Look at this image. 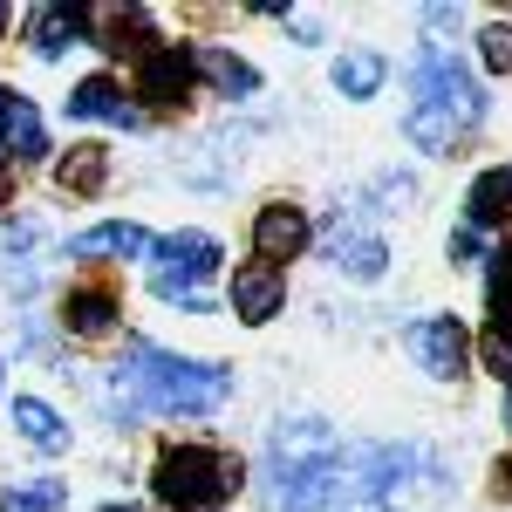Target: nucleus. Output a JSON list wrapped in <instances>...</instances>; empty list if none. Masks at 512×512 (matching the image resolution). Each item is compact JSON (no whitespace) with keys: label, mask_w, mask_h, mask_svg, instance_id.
I'll return each mask as SVG.
<instances>
[{"label":"nucleus","mask_w":512,"mask_h":512,"mask_svg":"<svg viewBox=\"0 0 512 512\" xmlns=\"http://www.w3.org/2000/svg\"><path fill=\"white\" fill-rule=\"evenodd\" d=\"M14 431L28 437L41 458H62V451H69V424H62L41 396H14Z\"/></svg>","instance_id":"obj_15"},{"label":"nucleus","mask_w":512,"mask_h":512,"mask_svg":"<svg viewBox=\"0 0 512 512\" xmlns=\"http://www.w3.org/2000/svg\"><path fill=\"white\" fill-rule=\"evenodd\" d=\"M485 117V96H478L472 69L451 55V48H417L410 62V110H403V137L417 151H451L472 123Z\"/></svg>","instance_id":"obj_2"},{"label":"nucleus","mask_w":512,"mask_h":512,"mask_svg":"<svg viewBox=\"0 0 512 512\" xmlns=\"http://www.w3.org/2000/svg\"><path fill=\"white\" fill-rule=\"evenodd\" d=\"M198 76L219 82V96H253V89H260V69L239 62V55H226V48H198Z\"/></svg>","instance_id":"obj_18"},{"label":"nucleus","mask_w":512,"mask_h":512,"mask_svg":"<svg viewBox=\"0 0 512 512\" xmlns=\"http://www.w3.org/2000/svg\"><path fill=\"white\" fill-rule=\"evenodd\" d=\"M76 260H103V253H117V260H137V253H151V233L144 226H123V219H110V226H89V233H76V246H69Z\"/></svg>","instance_id":"obj_16"},{"label":"nucleus","mask_w":512,"mask_h":512,"mask_svg":"<svg viewBox=\"0 0 512 512\" xmlns=\"http://www.w3.org/2000/svg\"><path fill=\"white\" fill-rule=\"evenodd\" d=\"M82 35H89V14H82V7H35V14H28V41H35L41 62H55V55Z\"/></svg>","instance_id":"obj_14"},{"label":"nucleus","mask_w":512,"mask_h":512,"mask_svg":"<svg viewBox=\"0 0 512 512\" xmlns=\"http://www.w3.org/2000/svg\"><path fill=\"white\" fill-rule=\"evenodd\" d=\"M103 28H110V48H117V55H130V48L151 55V14H144V7H110Z\"/></svg>","instance_id":"obj_22"},{"label":"nucleus","mask_w":512,"mask_h":512,"mask_svg":"<svg viewBox=\"0 0 512 512\" xmlns=\"http://www.w3.org/2000/svg\"><path fill=\"white\" fill-rule=\"evenodd\" d=\"M0 512H69V492H62V478H28V485L0 492Z\"/></svg>","instance_id":"obj_21"},{"label":"nucleus","mask_w":512,"mask_h":512,"mask_svg":"<svg viewBox=\"0 0 512 512\" xmlns=\"http://www.w3.org/2000/svg\"><path fill=\"white\" fill-rule=\"evenodd\" d=\"M103 178H110V158H103L96 144H76L69 158L55 164V185H62V192H103Z\"/></svg>","instance_id":"obj_19"},{"label":"nucleus","mask_w":512,"mask_h":512,"mask_svg":"<svg viewBox=\"0 0 512 512\" xmlns=\"http://www.w3.org/2000/svg\"><path fill=\"white\" fill-rule=\"evenodd\" d=\"M0 158L7 164H41L48 158V130H41L35 103L14 96V89H0Z\"/></svg>","instance_id":"obj_8"},{"label":"nucleus","mask_w":512,"mask_h":512,"mask_svg":"<svg viewBox=\"0 0 512 512\" xmlns=\"http://www.w3.org/2000/svg\"><path fill=\"white\" fill-rule=\"evenodd\" d=\"M117 396L130 410H151V417H212L233 396V369L171 355L158 342H130V355L117 362Z\"/></svg>","instance_id":"obj_1"},{"label":"nucleus","mask_w":512,"mask_h":512,"mask_svg":"<svg viewBox=\"0 0 512 512\" xmlns=\"http://www.w3.org/2000/svg\"><path fill=\"white\" fill-rule=\"evenodd\" d=\"M465 226H478V233L512 226V164H492V171L472 178V192H465Z\"/></svg>","instance_id":"obj_13"},{"label":"nucleus","mask_w":512,"mask_h":512,"mask_svg":"<svg viewBox=\"0 0 512 512\" xmlns=\"http://www.w3.org/2000/svg\"><path fill=\"white\" fill-rule=\"evenodd\" d=\"M151 492L178 512H219L239 492V458L233 451H212V444H164Z\"/></svg>","instance_id":"obj_3"},{"label":"nucleus","mask_w":512,"mask_h":512,"mask_svg":"<svg viewBox=\"0 0 512 512\" xmlns=\"http://www.w3.org/2000/svg\"><path fill=\"white\" fill-rule=\"evenodd\" d=\"M301 246H308V219H301V205H287V198L260 205V219H253V253H260L267 267H280V260H294Z\"/></svg>","instance_id":"obj_10"},{"label":"nucleus","mask_w":512,"mask_h":512,"mask_svg":"<svg viewBox=\"0 0 512 512\" xmlns=\"http://www.w3.org/2000/svg\"><path fill=\"white\" fill-rule=\"evenodd\" d=\"M478 239H485L478 226H451V267H472V260H478Z\"/></svg>","instance_id":"obj_25"},{"label":"nucleus","mask_w":512,"mask_h":512,"mask_svg":"<svg viewBox=\"0 0 512 512\" xmlns=\"http://www.w3.org/2000/svg\"><path fill=\"white\" fill-rule=\"evenodd\" d=\"M485 308H492V335L512 342V239L492 246V267H485Z\"/></svg>","instance_id":"obj_17"},{"label":"nucleus","mask_w":512,"mask_h":512,"mask_svg":"<svg viewBox=\"0 0 512 512\" xmlns=\"http://www.w3.org/2000/svg\"><path fill=\"white\" fill-rule=\"evenodd\" d=\"M7 21H14V14H7V7H0V28H7Z\"/></svg>","instance_id":"obj_30"},{"label":"nucleus","mask_w":512,"mask_h":512,"mask_svg":"<svg viewBox=\"0 0 512 512\" xmlns=\"http://www.w3.org/2000/svg\"><path fill=\"white\" fill-rule=\"evenodd\" d=\"M478 55H485L492 76H512V21H492V28L478 35Z\"/></svg>","instance_id":"obj_23"},{"label":"nucleus","mask_w":512,"mask_h":512,"mask_svg":"<svg viewBox=\"0 0 512 512\" xmlns=\"http://www.w3.org/2000/svg\"><path fill=\"white\" fill-rule=\"evenodd\" d=\"M506 431H512V390H506Z\"/></svg>","instance_id":"obj_28"},{"label":"nucleus","mask_w":512,"mask_h":512,"mask_svg":"<svg viewBox=\"0 0 512 512\" xmlns=\"http://www.w3.org/2000/svg\"><path fill=\"white\" fill-rule=\"evenodd\" d=\"M499 499H512V458L499 465Z\"/></svg>","instance_id":"obj_27"},{"label":"nucleus","mask_w":512,"mask_h":512,"mask_svg":"<svg viewBox=\"0 0 512 512\" xmlns=\"http://www.w3.org/2000/svg\"><path fill=\"white\" fill-rule=\"evenodd\" d=\"M103 512H137V506H103Z\"/></svg>","instance_id":"obj_29"},{"label":"nucleus","mask_w":512,"mask_h":512,"mask_svg":"<svg viewBox=\"0 0 512 512\" xmlns=\"http://www.w3.org/2000/svg\"><path fill=\"white\" fill-rule=\"evenodd\" d=\"M7 192H14V164L0 158V205H7Z\"/></svg>","instance_id":"obj_26"},{"label":"nucleus","mask_w":512,"mask_h":512,"mask_svg":"<svg viewBox=\"0 0 512 512\" xmlns=\"http://www.w3.org/2000/svg\"><path fill=\"white\" fill-rule=\"evenodd\" d=\"M383 76H390V62H383V55H369V48L335 62V89H342V96H355V103H362V96H376V89H383Z\"/></svg>","instance_id":"obj_20"},{"label":"nucleus","mask_w":512,"mask_h":512,"mask_svg":"<svg viewBox=\"0 0 512 512\" xmlns=\"http://www.w3.org/2000/svg\"><path fill=\"white\" fill-rule=\"evenodd\" d=\"M62 110H69V123H117V130H137V123H144V110H137L110 76L76 82V89L62 96Z\"/></svg>","instance_id":"obj_7"},{"label":"nucleus","mask_w":512,"mask_h":512,"mask_svg":"<svg viewBox=\"0 0 512 512\" xmlns=\"http://www.w3.org/2000/svg\"><path fill=\"white\" fill-rule=\"evenodd\" d=\"M144 267H151V294L158 301L185 308V315H205V287L219 274V239L212 233H164V239H151Z\"/></svg>","instance_id":"obj_4"},{"label":"nucleus","mask_w":512,"mask_h":512,"mask_svg":"<svg viewBox=\"0 0 512 512\" xmlns=\"http://www.w3.org/2000/svg\"><path fill=\"white\" fill-rule=\"evenodd\" d=\"M198 82V48H151L137 62V96H151L158 110H178Z\"/></svg>","instance_id":"obj_6"},{"label":"nucleus","mask_w":512,"mask_h":512,"mask_svg":"<svg viewBox=\"0 0 512 512\" xmlns=\"http://www.w3.org/2000/svg\"><path fill=\"white\" fill-rule=\"evenodd\" d=\"M62 328L76 342H110L117 335V294L110 287H69L62 294Z\"/></svg>","instance_id":"obj_12"},{"label":"nucleus","mask_w":512,"mask_h":512,"mask_svg":"<svg viewBox=\"0 0 512 512\" xmlns=\"http://www.w3.org/2000/svg\"><path fill=\"white\" fill-rule=\"evenodd\" d=\"M328 260H335V274H349V280H376L383 267H390V246L342 212V219H335V233H328Z\"/></svg>","instance_id":"obj_9"},{"label":"nucleus","mask_w":512,"mask_h":512,"mask_svg":"<svg viewBox=\"0 0 512 512\" xmlns=\"http://www.w3.org/2000/svg\"><path fill=\"white\" fill-rule=\"evenodd\" d=\"M280 301H287V280H280V267L253 260V267H239V274H233V315L246 321V328L274 321V315H280Z\"/></svg>","instance_id":"obj_11"},{"label":"nucleus","mask_w":512,"mask_h":512,"mask_svg":"<svg viewBox=\"0 0 512 512\" xmlns=\"http://www.w3.org/2000/svg\"><path fill=\"white\" fill-rule=\"evenodd\" d=\"M403 349H410V362H417L424 376L458 383L465 362H472V335H465V321H458V315H417L410 328H403Z\"/></svg>","instance_id":"obj_5"},{"label":"nucleus","mask_w":512,"mask_h":512,"mask_svg":"<svg viewBox=\"0 0 512 512\" xmlns=\"http://www.w3.org/2000/svg\"><path fill=\"white\" fill-rule=\"evenodd\" d=\"M478 355H485V369H492V376H499V383L512 390V342H499V335H485V342H478Z\"/></svg>","instance_id":"obj_24"}]
</instances>
